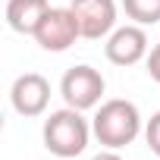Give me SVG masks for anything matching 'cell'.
Masks as SVG:
<instances>
[{"mask_svg":"<svg viewBox=\"0 0 160 160\" xmlns=\"http://www.w3.org/2000/svg\"><path fill=\"white\" fill-rule=\"evenodd\" d=\"M141 113L132 101L126 98H113V101H104L91 119V132L94 138L110 148V151H119L126 144H132L138 135H141Z\"/></svg>","mask_w":160,"mask_h":160,"instance_id":"1","label":"cell"},{"mask_svg":"<svg viewBox=\"0 0 160 160\" xmlns=\"http://www.w3.org/2000/svg\"><path fill=\"white\" fill-rule=\"evenodd\" d=\"M91 122L82 116V110L75 107H63V110H53L47 119H44V129H41V138H44V148L53 154V157H78L85 148H88V138H91Z\"/></svg>","mask_w":160,"mask_h":160,"instance_id":"2","label":"cell"},{"mask_svg":"<svg viewBox=\"0 0 160 160\" xmlns=\"http://www.w3.org/2000/svg\"><path fill=\"white\" fill-rule=\"evenodd\" d=\"M107 91V82H104V75L88 66V63H78L72 69H66V75L60 78V94L66 101V107H75V110H94L101 104Z\"/></svg>","mask_w":160,"mask_h":160,"instance_id":"3","label":"cell"},{"mask_svg":"<svg viewBox=\"0 0 160 160\" xmlns=\"http://www.w3.org/2000/svg\"><path fill=\"white\" fill-rule=\"evenodd\" d=\"M32 38H35L38 47L47 50V53H63V50H69L78 38H82V28H78V19H75L72 7H50V10L44 13V19L38 22V28H35Z\"/></svg>","mask_w":160,"mask_h":160,"instance_id":"4","label":"cell"},{"mask_svg":"<svg viewBox=\"0 0 160 160\" xmlns=\"http://www.w3.org/2000/svg\"><path fill=\"white\" fill-rule=\"evenodd\" d=\"M72 13L78 19L82 38L101 41L110 38L116 28V0H72Z\"/></svg>","mask_w":160,"mask_h":160,"instance_id":"5","label":"cell"},{"mask_svg":"<svg viewBox=\"0 0 160 160\" xmlns=\"http://www.w3.org/2000/svg\"><path fill=\"white\" fill-rule=\"evenodd\" d=\"M10 104L19 116H41L50 104V82L41 72H25L19 75L10 88Z\"/></svg>","mask_w":160,"mask_h":160,"instance_id":"6","label":"cell"},{"mask_svg":"<svg viewBox=\"0 0 160 160\" xmlns=\"http://www.w3.org/2000/svg\"><path fill=\"white\" fill-rule=\"evenodd\" d=\"M104 53L113 66H135L141 60H148V35L144 25H119L113 28V35L104 44Z\"/></svg>","mask_w":160,"mask_h":160,"instance_id":"7","label":"cell"},{"mask_svg":"<svg viewBox=\"0 0 160 160\" xmlns=\"http://www.w3.org/2000/svg\"><path fill=\"white\" fill-rule=\"evenodd\" d=\"M47 10H50L47 0H7V25L19 35H35Z\"/></svg>","mask_w":160,"mask_h":160,"instance_id":"8","label":"cell"},{"mask_svg":"<svg viewBox=\"0 0 160 160\" xmlns=\"http://www.w3.org/2000/svg\"><path fill=\"white\" fill-rule=\"evenodd\" d=\"M122 10L135 25H157L160 22V0H122Z\"/></svg>","mask_w":160,"mask_h":160,"instance_id":"9","label":"cell"},{"mask_svg":"<svg viewBox=\"0 0 160 160\" xmlns=\"http://www.w3.org/2000/svg\"><path fill=\"white\" fill-rule=\"evenodd\" d=\"M144 141H148L151 154H154V157H160V110L144 122Z\"/></svg>","mask_w":160,"mask_h":160,"instance_id":"10","label":"cell"},{"mask_svg":"<svg viewBox=\"0 0 160 160\" xmlns=\"http://www.w3.org/2000/svg\"><path fill=\"white\" fill-rule=\"evenodd\" d=\"M144 63H148V75L160 85V44H157V47H151V53H148V60H144Z\"/></svg>","mask_w":160,"mask_h":160,"instance_id":"11","label":"cell"},{"mask_svg":"<svg viewBox=\"0 0 160 160\" xmlns=\"http://www.w3.org/2000/svg\"><path fill=\"white\" fill-rule=\"evenodd\" d=\"M91 160H122V157H119L116 151H110V148H107V151H101V154H94Z\"/></svg>","mask_w":160,"mask_h":160,"instance_id":"12","label":"cell"},{"mask_svg":"<svg viewBox=\"0 0 160 160\" xmlns=\"http://www.w3.org/2000/svg\"><path fill=\"white\" fill-rule=\"evenodd\" d=\"M69 3H72V0H69Z\"/></svg>","mask_w":160,"mask_h":160,"instance_id":"13","label":"cell"}]
</instances>
